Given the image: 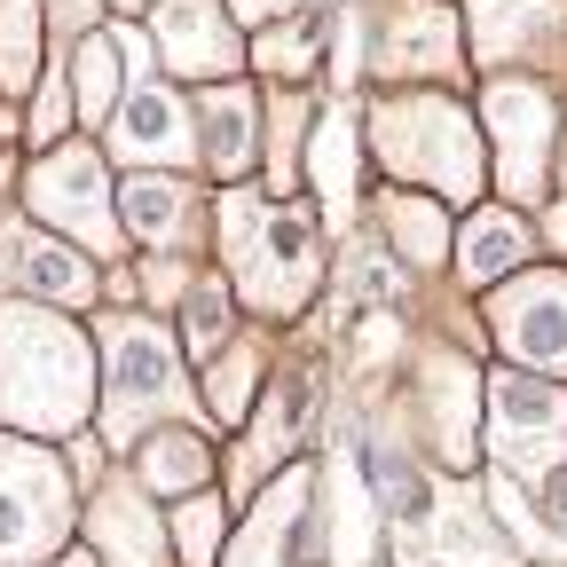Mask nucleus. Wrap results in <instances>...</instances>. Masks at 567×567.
<instances>
[{"label": "nucleus", "mask_w": 567, "mask_h": 567, "mask_svg": "<svg viewBox=\"0 0 567 567\" xmlns=\"http://www.w3.org/2000/svg\"><path fill=\"white\" fill-rule=\"evenodd\" d=\"M363 151L394 189H425L450 213L488 197V142L457 87H386L363 111Z\"/></svg>", "instance_id": "nucleus-1"}, {"label": "nucleus", "mask_w": 567, "mask_h": 567, "mask_svg": "<svg viewBox=\"0 0 567 567\" xmlns=\"http://www.w3.org/2000/svg\"><path fill=\"white\" fill-rule=\"evenodd\" d=\"M221 260H229V292L260 316H300L323 284L331 237L308 205L292 197H268V189H229L221 197Z\"/></svg>", "instance_id": "nucleus-2"}, {"label": "nucleus", "mask_w": 567, "mask_h": 567, "mask_svg": "<svg viewBox=\"0 0 567 567\" xmlns=\"http://www.w3.org/2000/svg\"><path fill=\"white\" fill-rule=\"evenodd\" d=\"M95 402L87 339L48 308H0V417L24 434H71Z\"/></svg>", "instance_id": "nucleus-3"}, {"label": "nucleus", "mask_w": 567, "mask_h": 567, "mask_svg": "<svg viewBox=\"0 0 567 567\" xmlns=\"http://www.w3.org/2000/svg\"><path fill=\"white\" fill-rule=\"evenodd\" d=\"M559 111H567V87L551 80H528V71H496L481 80V142H488V189L536 213L551 205V158H559Z\"/></svg>", "instance_id": "nucleus-4"}, {"label": "nucleus", "mask_w": 567, "mask_h": 567, "mask_svg": "<svg viewBox=\"0 0 567 567\" xmlns=\"http://www.w3.org/2000/svg\"><path fill=\"white\" fill-rule=\"evenodd\" d=\"M363 71L386 87H457L473 55L457 0H363Z\"/></svg>", "instance_id": "nucleus-5"}, {"label": "nucleus", "mask_w": 567, "mask_h": 567, "mask_svg": "<svg viewBox=\"0 0 567 567\" xmlns=\"http://www.w3.org/2000/svg\"><path fill=\"white\" fill-rule=\"evenodd\" d=\"M481 442L513 473V488H536L551 465H567V386L496 363L481 379Z\"/></svg>", "instance_id": "nucleus-6"}, {"label": "nucleus", "mask_w": 567, "mask_h": 567, "mask_svg": "<svg viewBox=\"0 0 567 567\" xmlns=\"http://www.w3.org/2000/svg\"><path fill=\"white\" fill-rule=\"evenodd\" d=\"M457 24L481 80L528 71V80L567 87V0H457Z\"/></svg>", "instance_id": "nucleus-7"}, {"label": "nucleus", "mask_w": 567, "mask_h": 567, "mask_svg": "<svg viewBox=\"0 0 567 567\" xmlns=\"http://www.w3.org/2000/svg\"><path fill=\"white\" fill-rule=\"evenodd\" d=\"M481 316H488V339L513 371H536V379L567 386V268L559 260H536V268L505 276L481 300Z\"/></svg>", "instance_id": "nucleus-8"}, {"label": "nucleus", "mask_w": 567, "mask_h": 567, "mask_svg": "<svg viewBox=\"0 0 567 567\" xmlns=\"http://www.w3.org/2000/svg\"><path fill=\"white\" fill-rule=\"evenodd\" d=\"M103 363H111V386H103V417H111V442H126L142 417H158L182 402V347L142 323V316H118L103 331Z\"/></svg>", "instance_id": "nucleus-9"}, {"label": "nucleus", "mask_w": 567, "mask_h": 567, "mask_svg": "<svg viewBox=\"0 0 567 567\" xmlns=\"http://www.w3.org/2000/svg\"><path fill=\"white\" fill-rule=\"evenodd\" d=\"M71 528L63 465L32 442H0V559H40Z\"/></svg>", "instance_id": "nucleus-10"}, {"label": "nucleus", "mask_w": 567, "mask_h": 567, "mask_svg": "<svg viewBox=\"0 0 567 567\" xmlns=\"http://www.w3.org/2000/svg\"><path fill=\"white\" fill-rule=\"evenodd\" d=\"M151 48L166 55L174 80H237L245 63V24L229 17V0H151Z\"/></svg>", "instance_id": "nucleus-11"}, {"label": "nucleus", "mask_w": 567, "mask_h": 567, "mask_svg": "<svg viewBox=\"0 0 567 567\" xmlns=\"http://www.w3.org/2000/svg\"><path fill=\"white\" fill-rule=\"evenodd\" d=\"M32 213L48 229L80 237L87 252H118V221H111V174L87 142H71V151H48V166L32 174Z\"/></svg>", "instance_id": "nucleus-12"}, {"label": "nucleus", "mask_w": 567, "mask_h": 567, "mask_svg": "<svg viewBox=\"0 0 567 567\" xmlns=\"http://www.w3.org/2000/svg\"><path fill=\"white\" fill-rule=\"evenodd\" d=\"M111 158H126V166H142V174L189 166V158H197V111H189L174 87H158V80L126 87L118 111H111Z\"/></svg>", "instance_id": "nucleus-13"}, {"label": "nucleus", "mask_w": 567, "mask_h": 567, "mask_svg": "<svg viewBox=\"0 0 567 567\" xmlns=\"http://www.w3.org/2000/svg\"><path fill=\"white\" fill-rule=\"evenodd\" d=\"M450 260H457V276L473 284V292H496L505 276H520V268H536V260H544L536 213H520V205H505V197H481V205H465Z\"/></svg>", "instance_id": "nucleus-14"}, {"label": "nucleus", "mask_w": 567, "mask_h": 567, "mask_svg": "<svg viewBox=\"0 0 567 567\" xmlns=\"http://www.w3.org/2000/svg\"><path fill=\"white\" fill-rule=\"evenodd\" d=\"M316 528H323V513H316V473L292 465V473L260 496V513L245 520V544H237L229 567H308Z\"/></svg>", "instance_id": "nucleus-15"}, {"label": "nucleus", "mask_w": 567, "mask_h": 567, "mask_svg": "<svg viewBox=\"0 0 567 567\" xmlns=\"http://www.w3.org/2000/svg\"><path fill=\"white\" fill-rule=\"evenodd\" d=\"M417 410H425V450H434L450 473H465L473 450H481V371L457 363V354H425Z\"/></svg>", "instance_id": "nucleus-16"}, {"label": "nucleus", "mask_w": 567, "mask_h": 567, "mask_svg": "<svg viewBox=\"0 0 567 567\" xmlns=\"http://www.w3.org/2000/svg\"><path fill=\"white\" fill-rule=\"evenodd\" d=\"M300 174H308L316 197H323V221L347 229V221H354V197H363V118H354L347 103H323V118L308 126Z\"/></svg>", "instance_id": "nucleus-17"}, {"label": "nucleus", "mask_w": 567, "mask_h": 567, "mask_svg": "<svg viewBox=\"0 0 567 567\" xmlns=\"http://www.w3.org/2000/svg\"><path fill=\"white\" fill-rule=\"evenodd\" d=\"M189 111H197V158H205V174H221L237 189L260 166V95L237 87V80H213Z\"/></svg>", "instance_id": "nucleus-18"}, {"label": "nucleus", "mask_w": 567, "mask_h": 567, "mask_svg": "<svg viewBox=\"0 0 567 567\" xmlns=\"http://www.w3.org/2000/svg\"><path fill=\"white\" fill-rule=\"evenodd\" d=\"M371 221H379V245H386L410 276L450 268L457 229H450V205H442V197H425V189H386V197L371 205Z\"/></svg>", "instance_id": "nucleus-19"}, {"label": "nucleus", "mask_w": 567, "mask_h": 567, "mask_svg": "<svg viewBox=\"0 0 567 567\" xmlns=\"http://www.w3.org/2000/svg\"><path fill=\"white\" fill-rule=\"evenodd\" d=\"M245 63L260 71L268 87H308L316 71L331 63V9L316 0V9H292V17L260 24V32H252V48H245Z\"/></svg>", "instance_id": "nucleus-20"}, {"label": "nucleus", "mask_w": 567, "mask_h": 567, "mask_svg": "<svg viewBox=\"0 0 567 567\" xmlns=\"http://www.w3.org/2000/svg\"><path fill=\"white\" fill-rule=\"evenodd\" d=\"M118 221H126V237H142V245H182L189 221H197V189H189L182 174H126Z\"/></svg>", "instance_id": "nucleus-21"}, {"label": "nucleus", "mask_w": 567, "mask_h": 567, "mask_svg": "<svg viewBox=\"0 0 567 567\" xmlns=\"http://www.w3.org/2000/svg\"><path fill=\"white\" fill-rule=\"evenodd\" d=\"M142 55V32H87L80 55H71V103H80V118H111L118 95H126V71Z\"/></svg>", "instance_id": "nucleus-22"}, {"label": "nucleus", "mask_w": 567, "mask_h": 567, "mask_svg": "<svg viewBox=\"0 0 567 567\" xmlns=\"http://www.w3.org/2000/svg\"><path fill=\"white\" fill-rule=\"evenodd\" d=\"M95 544H103V551H118V567H166V551H174L166 520L142 505L134 488H111L103 505H95Z\"/></svg>", "instance_id": "nucleus-23"}, {"label": "nucleus", "mask_w": 567, "mask_h": 567, "mask_svg": "<svg viewBox=\"0 0 567 567\" xmlns=\"http://www.w3.org/2000/svg\"><path fill=\"white\" fill-rule=\"evenodd\" d=\"M205 473H213V450H205V434H189V425H166V434L142 442V481H151L158 496H174V488L197 496Z\"/></svg>", "instance_id": "nucleus-24"}, {"label": "nucleus", "mask_w": 567, "mask_h": 567, "mask_svg": "<svg viewBox=\"0 0 567 567\" xmlns=\"http://www.w3.org/2000/svg\"><path fill=\"white\" fill-rule=\"evenodd\" d=\"M17 268H24V284H32L40 300H63V308H80V300L95 292L87 260L71 252V245H55V237H24V245H17Z\"/></svg>", "instance_id": "nucleus-25"}, {"label": "nucleus", "mask_w": 567, "mask_h": 567, "mask_svg": "<svg viewBox=\"0 0 567 567\" xmlns=\"http://www.w3.org/2000/svg\"><path fill=\"white\" fill-rule=\"evenodd\" d=\"M252 386H260V339H229L221 354H213V386H205L213 417L237 425V417L252 410Z\"/></svg>", "instance_id": "nucleus-26"}, {"label": "nucleus", "mask_w": 567, "mask_h": 567, "mask_svg": "<svg viewBox=\"0 0 567 567\" xmlns=\"http://www.w3.org/2000/svg\"><path fill=\"white\" fill-rule=\"evenodd\" d=\"M229 316H237L229 284H189V292H182V347L213 363V354L229 347Z\"/></svg>", "instance_id": "nucleus-27"}, {"label": "nucleus", "mask_w": 567, "mask_h": 567, "mask_svg": "<svg viewBox=\"0 0 567 567\" xmlns=\"http://www.w3.org/2000/svg\"><path fill=\"white\" fill-rule=\"evenodd\" d=\"M40 71V0H0V87H24Z\"/></svg>", "instance_id": "nucleus-28"}, {"label": "nucleus", "mask_w": 567, "mask_h": 567, "mask_svg": "<svg viewBox=\"0 0 567 567\" xmlns=\"http://www.w3.org/2000/svg\"><path fill=\"white\" fill-rule=\"evenodd\" d=\"M174 544H182V567H205L213 559V544H221V505L213 496H189V505L174 513V528H166Z\"/></svg>", "instance_id": "nucleus-29"}, {"label": "nucleus", "mask_w": 567, "mask_h": 567, "mask_svg": "<svg viewBox=\"0 0 567 567\" xmlns=\"http://www.w3.org/2000/svg\"><path fill=\"white\" fill-rule=\"evenodd\" d=\"M528 496H536V513L551 520V536L567 544V465H551V473H544V481H536Z\"/></svg>", "instance_id": "nucleus-30"}, {"label": "nucleus", "mask_w": 567, "mask_h": 567, "mask_svg": "<svg viewBox=\"0 0 567 567\" xmlns=\"http://www.w3.org/2000/svg\"><path fill=\"white\" fill-rule=\"evenodd\" d=\"M71 126V95H63V80H48L40 87V111H32V142H55Z\"/></svg>", "instance_id": "nucleus-31"}, {"label": "nucleus", "mask_w": 567, "mask_h": 567, "mask_svg": "<svg viewBox=\"0 0 567 567\" xmlns=\"http://www.w3.org/2000/svg\"><path fill=\"white\" fill-rule=\"evenodd\" d=\"M536 237H544V252L567 268V197H551V205H536Z\"/></svg>", "instance_id": "nucleus-32"}, {"label": "nucleus", "mask_w": 567, "mask_h": 567, "mask_svg": "<svg viewBox=\"0 0 567 567\" xmlns=\"http://www.w3.org/2000/svg\"><path fill=\"white\" fill-rule=\"evenodd\" d=\"M292 9H316V0H229V17H237V24H252V32H260V24H276V17H292Z\"/></svg>", "instance_id": "nucleus-33"}, {"label": "nucleus", "mask_w": 567, "mask_h": 567, "mask_svg": "<svg viewBox=\"0 0 567 567\" xmlns=\"http://www.w3.org/2000/svg\"><path fill=\"white\" fill-rule=\"evenodd\" d=\"M551 197H567V111H559V158H551Z\"/></svg>", "instance_id": "nucleus-34"}, {"label": "nucleus", "mask_w": 567, "mask_h": 567, "mask_svg": "<svg viewBox=\"0 0 567 567\" xmlns=\"http://www.w3.org/2000/svg\"><path fill=\"white\" fill-rule=\"evenodd\" d=\"M48 9H55L63 24H87V17H95V0H48Z\"/></svg>", "instance_id": "nucleus-35"}, {"label": "nucleus", "mask_w": 567, "mask_h": 567, "mask_svg": "<svg viewBox=\"0 0 567 567\" xmlns=\"http://www.w3.org/2000/svg\"><path fill=\"white\" fill-rule=\"evenodd\" d=\"M126 9H142V0H126Z\"/></svg>", "instance_id": "nucleus-36"}, {"label": "nucleus", "mask_w": 567, "mask_h": 567, "mask_svg": "<svg viewBox=\"0 0 567 567\" xmlns=\"http://www.w3.org/2000/svg\"><path fill=\"white\" fill-rule=\"evenodd\" d=\"M71 567H87V559H71Z\"/></svg>", "instance_id": "nucleus-37"}]
</instances>
